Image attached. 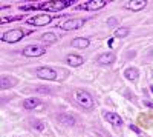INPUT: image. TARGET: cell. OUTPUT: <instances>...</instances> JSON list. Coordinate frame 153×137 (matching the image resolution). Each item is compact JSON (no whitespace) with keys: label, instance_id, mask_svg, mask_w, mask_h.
I'll use <instances>...</instances> for the list:
<instances>
[{"label":"cell","instance_id":"obj_1","mask_svg":"<svg viewBox=\"0 0 153 137\" xmlns=\"http://www.w3.org/2000/svg\"><path fill=\"white\" fill-rule=\"evenodd\" d=\"M63 74V72H66L65 69H55V68H49V66H40V68H37L35 74L38 77H42V79H46V80H57L58 79V74Z\"/></svg>","mask_w":153,"mask_h":137},{"label":"cell","instance_id":"obj_2","mask_svg":"<svg viewBox=\"0 0 153 137\" xmlns=\"http://www.w3.org/2000/svg\"><path fill=\"white\" fill-rule=\"evenodd\" d=\"M75 100L86 109L94 108V97L86 91H76L75 93Z\"/></svg>","mask_w":153,"mask_h":137},{"label":"cell","instance_id":"obj_3","mask_svg":"<svg viewBox=\"0 0 153 137\" xmlns=\"http://www.w3.org/2000/svg\"><path fill=\"white\" fill-rule=\"evenodd\" d=\"M107 5V0H89V2L76 5V9H87V11H98Z\"/></svg>","mask_w":153,"mask_h":137},{"label":"cell","instance_id":"obj_4","mask_svg":"<svg viewBox=\"0 0 153 137\" xmlns=\"http://www.w3.org/2000/svg\"><path fill=\"white\" fill-rule=\"evenodd\" d=\"M22 53H23V56H26V57H40V56H43L46 53V48H43L40 45H28Z\"/></svg>","mask_w":153,"mask_h":137},{"label":"cell","instance_id":"obj_5","mask_svg":"<svg viewBox=\"0 0 153 137\" xmlns=\"http://www.w3.org/2000/svg\"><path fill=\"white\" fill-rule=\"evenodd\" d=\"M25 35V32L22 31V29H9L8 32H5L3 35H2V40L3 42H9V43H14V42H19L22 37Z\"/></svg>","mask_w":153,"mask_h":137},{"label":"cell","instance_id":"obj_6","mask_svg":"<svg viewBox=\"0 0 153 137\" xmlns=\"http://www.w3.org/2000/svg\"><path fill=\"white\" fill-rule=\"evenodd\" d=\"M51 20H52V16H49V14H42V16L31 17V19H28L26 22H28L29 25H34V26H45V25H48Z\"/></svg>","mask_w":153,"mask_h":137},{"label":"cell","instance_id":"obj_7","mask_svg":"<svg viewBox=\"0 0 153 137\" xmlns=\"http://www.w3.org/2000/svg\"><path fill=\"white\" fill-rule=\"evenodd\" d=\"M103 116H104V119L110 123V125H113V126H121V125H123V119H121L117 113H112V111H104Z\"/></svg>","mask_w":153,"mask_h":137},{"label":"cell","instance_id":"obj_8","mask_svg":"<svg viewBox=\"0 0 153 137\" xmlns=\"http://www.w3.org/2000/svg\"><path fill=\"white\" fill-rule=\"evenodd\" d=\"M84 25V20L83 19H71L68 22H65L61 25V28L65 31H71V29H78L80 26H83Z\"/></svg>","mask_w":153,"mask_h":137},{"label":"cell","instance_id":"obj_9","mask_svg":"<svg viewBox=\"0 0 153 137\" xmlns=\"http://www.w3.org/2000/svg\"><path fill=\"white\" fill-rule=\"evenodd\" d=\"M97 62H98V63H101V65H110V63H113V62H115V56L112 53H103V54L98 56Z\"/></svg>","mask_w":153,"mask_h":137},{"label":"cell","instance_id":"obj_10","mask_svg":"<svg viewBox=\"0 0 153 137\" xmlns=\"http://www.w3.org/2000/svg\"><path fill=\"white\" fill-rule=\"evenodd\" d=\"M146 5H147L146 0H133V2L126 3V8L127 9H132V11H139V9H144Z\"/></svg>","mask_w":153,"mask_h":137},{"label":"cell","instance_id":"obj_11","mask_svg":"<svg viewBox=\"0 0 153 137\" xmlns=\"http://www.w3.org/2000/svg\"><path fill=\"white\" fill-rule=\"evenodd\" d=\"M66 62H68L71 66H80L84 60H83V57L76 56V54H69V56L66 57Z\"/></svg>","mask_w":153,"mask_h":137},{"label":"cell","instance_id":"obj_12","mask_svg":"<svg viewBox=\"0 0 153 137\" xmlns=\"http://www.w3.org/2000/svg\"><path fill=\"white\" fill-rule=\"evenodd\" d=\"M89 39H86V37H76V39L72 40V46L74 48H87L89 46Z\"/></svg>","mask_w":153,"mask_h":137},{"label":"cell","instance_id":"obj_13","mask_svg":"<svg viewBox=\"0 0 153 137\" xmlns=\"http://www.w3.org/2000/svg\"><path fill=\"white\" fill-rule=\"evenodd\" d=\"M58 122L63 123V125H66V126L75 125V119H74L72 116H69V114H60V116H58Z\"/></svg>","mask_w":153,"mask_h":137},{"label":"cell","instance_id":"obj_14","mask_svg":"<svg viewBox=\"0 0 153 137\" xmlns=\"http://www.w3.org/2000/svg\"><path fill=\"white\" fill-rule=\"evenodd\" d=\"M124 76H126V79H127V80L135 82V80H138L139 72H138V69H136V68H127V69L124 71Z\"/></svg>","mask_w":153,"mask_h":137},{"label":"cell","instance_id":"obj_15","mask_svg":"<svg viewBox=\"0 0 153 137\" xmlns=\"http://www.w3.org/2000/svg\"><path fill=\"white\" fill-rule=\"evenodd\" d=\"M17 83L16 79H12V77H8V76H2V90H8V88H12Z\"/></svg>","mask_w":153,"mask_h":137},{"label":"cell","instance_id":"obj_16","mask_svg":"<svg viewBox=\"0 0 153 137\" xmlns=\"http://www.w3.org/2000/svg\"><path fill=\"white\" fill-rule=\"evenodd\" d=\"M38 99H34V97H29V99H26V100L23 102V106L26 108V109H34V108H37L38 106Z\"/></svg>","mask_w":153,"mask_h":137},{"label":"cell","instance_id":"obj_17","mask_svg":"<svg viewBox=\"0 0 153 137\" xmlns=\"http://www.w3.org/2000/svg\"><path fill=\"white\" fill-rule=\"evenodd\" d=\"M42 40L46 42V43H54V42L57 40V35L52 34V32H46V34L42 35Z\"/></svg>","mask_w":153,"mask_h":137},{"label":"cell","instance_id":"obj_18","mask_svg":"<svg viewBox=\"0 0 153 137\" xmlns=\"http://www.w3.org/2000/svg\"><path fill=\"white\" fill-rule=\"evenodd\" d=\"M129 32H130V29H129V28H118L117 31H115V35L120 37V39H123V37L129 35Z\"/></svg>","mask_w":153,"mask_h":137},{"label":"cell","instance_id":"obj_19","mask_svg":"<svg viewBox=\"0 0 153 137\" xmlns=\"http://www.w3.org/2000/svg\"><path fill=\"white\" fill-rule=\"evenodd\" d=\"M107 26H118V20L115 19V17H110L107 20Z\"/></svg>","mask_w":153,"mask_h":137},{"label":"cell","instance_id":"obj_20","mask_svg":"<svg viewBox=\"0 0 153 137\" xmlns=\"http://www.w3.org/2000/svg\"><path fill=\"white\" fill-rule=\"evenodd\" d=\"M17 19H22V16H17V17H3L2 19V23H6V22H12V20H17Z\"/></svg>","mask_w":153,"mask_h":137},{"label":"cell","instance_id":"obj_21","mask_svg":"<svg viewBox=\"0 0 153 137\" xmlns=\"http://www.w3.org/2000/svg\"><path fill=\"white\" fill-rule=\"evenodd\" d=\"M37 91H38V93H46V94H49V93H51V90H48V88L45 90V86H38Z\"/></svg>","mask_w":153,"mask_h":137},{"label":"cell","instance_id":"obj_22","mask_svg":"<svg viewBox=\"0 0 153 137\" xmlns=\"http://www.w3.org/2000/svg\"><path fill=\"white\" fill-rule=\"evenodd\" d=\"M130 129H132V131H135V132H138V134L141 132V131H139V128H136L135 125H130Z\"/></svg>","mask_w":153,"mask_h":137},{"label":"cell","instance_id":"obj_23","mask_svg":"<svg viewBox=\"0 0 153 137\" xmlns=\"http://www.w3.org/2000/svg\"><path fill=\"white\" fill-rule=\"evenodd\" d=\"M144 105H147V106L153 108V102H150V100H144Z\"/></svg>","mask_w":153,"mask_h":137}]
</instances>
